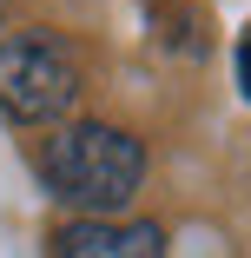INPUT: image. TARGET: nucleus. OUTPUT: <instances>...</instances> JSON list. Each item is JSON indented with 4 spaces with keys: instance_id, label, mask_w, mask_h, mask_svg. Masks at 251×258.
Masks as SVG:
<instances>
[{
    "instance_id": "f257e3e1",
    "label": "nucleus",
    "mask_w": 251,
    "mask_h": 258,
    "mask_svg": "<svg viewBox=\"0 0 251 258\" xmlns=\"http://www.w3.org/2000/svg\"><path fill=\"white\" fill-rule=\"evenodd\" d=\"M40 179L79 219H119L139 192V179H145V146L126 126L79 119V126H60L40 146Z\"/></svg>"
},
{
    "instance_id": "7ed1b4c3",
    "label": "nucleus",
    "mask_w": 251,
    "mask_h": 258,
    "mask_svg": "<svg viewBox=\"0 0 251 258\" xmlns=\"http://www.w3.org/2000/svg\"><path fill=\"white\" fill-rule=\"evenodd\" d=\"M53 258H165V232L145 219H66Z\"/></svg>"
},
{
    "instance_id": "f03ea898",
    "label": "nucleus",
    "mask_w": 251,
    "mask_h": 258,
    "mask_svg": "<svg viewBox=\"0 0 251 258\" xmlns=\"http://www.w3.org/2000/svg\"><path fill=\"white\" fill-rule=\"evenodd\" d=\"M79 99V60L60 33H14L0 40V113L14 126H53Z\"/></svg>"
},
{
    "instance_id": "39448f33",
    "label": "nucleus",
    "mask_w": 251,
    "mask_h": 258,
    "mask_svg": "<svg viewBox=\"0 0 251 258\" xmlns=\"http://www.w3.org/2000/svg\"><path fill=\"white\" fill-rule=\"evenodd\" d=\"M0 14H7V0H0Z\"/></svg>"
},
{
    "instance_id": "20e7f679",
    "label": "nucleus",
    "mask_w": 251,
    "mask_h": 258,
    "mask_svg": "<svg viewBox=\"0 0 251 258\" xmlns=\"http://www.w3.org/2000/svg\"><path fill=\"white\" fill-rule=\"evenodd\" d=\"M238 80H244V93H251V33L238 40Z\"/></svg>"
}]
</instances>
